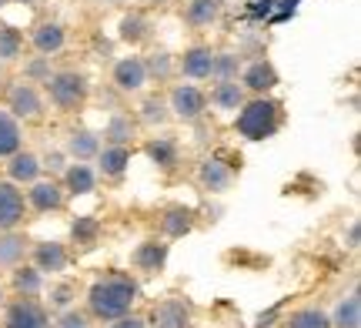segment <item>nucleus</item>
<instances>
[{
  "label": "nucleus",
  "mask_w": 361,
  "mask_h": 328,
  "mask_svg": "<svg viewBox=\"0 0 361 328\" xmlns=\"http://www.w3.org/2000/svg\"><path fill=\"white\" fill-rule=\"evenodd\" d=\"M137 302V285L130 278H104L97 285H90L87 291V305L97 318L117 322L130 312V305Z\"/></svg>",
  "instance_id": "nucleus-1"
},
{
  "label": "nucleus",
  "mask_w": 361,
  "mask_h": 328,
  "mask_svg": "<svg viewBox=\"0 0 361 328\" xmlns=\"http://www.w3.org/2000/svg\"><path fill=\"white\" fill-rule=\"evenodd\" d=\"M234 128L247 141H264V138H271V134L281 128V104L268 101V97L247 101V104H241V114L234 121Z\"/></svg>",
  "instance_id": "nucleus-2"
},
{
  "label": "nucleus",
  "mask_w": 361,
  "mask_h": 328,
  "mask_svg": "<svg viewBox=\"0 0 361 328\" xmlns=\"http://www.w3.org/2000/svg\"><path fill=\"white\" fill-rule=\"evenodd\" d=\"M47 91H51V101L61 111H78L87 97V80L80 78L78 71H61V74L47 78Z\"/></svg>",
  "instance_id": "nucleus-3"
},
{
  "label": "nucleus",
  "mask_w": 361,
  "mask_h": 328,
  "mask_svg": "<svg viewBox=\"0 0 361 328\" xmlns=\"http://www.w3.org/2000/svg\"><path fill=\"white\" fill-rule=\"evenodd\" d=\"M204 107H207L204 91H197L194 84H178V87L171 91V111H174L180 121H197L204 114Z\"/></svg>",
  "instance_id": "nucleus-4"
},
{
  "label": "nucleus",
  "mask_w": 361,
  "mask_h": 328,
  "mask_svg": "<svg viewBox=\"0 0 361 328\" xmlns=\"http://www.w3.org/2000/svg\"><path fill=\"white\" fill-rule=\"evenodd\" d=\"M151 328H191V305L180 298H164L151 312Z\"/></svg>",
  "instance_id": "nucleus-5"
},
{
  "label": "nucleus",
  "mask_w": 361,
  "mask_h": 328,
  "mask_svg": "<svg viewBox=\"0 0 361 328\" xmlns=\"http://www.w3.org/2000/svg\"><path fill=\"white\" fill-rule=\"evenodd\" d=\"M7 328H51V318L44 305H37L34 298H20L7 308Z\"/></svg>",
  "instance_id": "nucleus-6"
},
{
  "label": "nucleus",
  "mask_w": 361,
  "mask_h": 328,
  "mask_svg": "<svg viewBox=\"0 0 361 328\" xmlns=\"http://www.w3.org/2000/svg\"><path fill=\"white\" fill-rule=\"evenodd\" d=\"M24 221V195L13 181H0V231H13Z\"/></svg>",
  "instance_id": "nucleus-7"
},
{
  "label": "nucleus",
  "mask_w": 361,
  "mask_h": 328,
  "mask_svg": "<svg viewBox=\"0 0 361 328\" xmlns=\"http://www.w3.org/2000/svg\"><path fill=\"white\" fill-rule=\"evenodd\" d=\"M147 74H144V61L141 57H124L114 64V84L121 91H141Z\"/></svg>",
  "instance_id": "nucleus-8"
},
{
  "label": "nucleus",
  "mask_w": 361,
  "mask_h": 328,
  "mask_svg": "<svg viewBox=\"0 0 361 328\" xmlns=\"http://www.w3.org/2000/svg\"><path fill=\"white\" fill-rule=\"evenodd\" d=\"M40 94L34 84H17L11 91V111L17 114V118H40Z\"/></svg>",
  "instance_id": "nucleus-9"
},
{
  "label": "nucleus",
  "mask_w": 361,
  "mask_h": 328,
  "mask_svg": "<svg viewBox=\"0 0 361 328\" xmlns=\"http://www.w3.org/2000/svg\"><path fill=\"white\" fill-rule=\"evenodd\" d=\"M27 201L37 211H57L64 205V191H61V184H54V181H34Z\"/></svg>",
  "instance_id": "nucleus-10"
},
{
  "label": "nucleus",
  "mask_w": 361,
  "mask_h": 328,
  "mask_svg": "<svg viewBox=\"0 0 361 328\" xmlns=\"http://www.w3.org/2000/svg\"><path fill=\"white\" fill-rule=\"evenodd\" d=\"M231 164H224L221 158H211L201 164V184L207 191H228L231 188Z\"/></svg>",
  "instance_id": "nucleus-11"
},
{
  "label": "nucleus",
  "mask_w": 361,
  "mask_h": 328,
  "mask_svg": "<svg viewBox=\"0 0 361 328\" xmlns=\"http://www.w3.org/2000/svg\"><path fill=\"white\" fill-rule=\"evenodd\" d=\"M241 80H245V87L264 94V91H271V87L278 84V71H274L268 61H255V64L245 67V78H241Z\"/></svg>",
  "instance_id": "nucleus-12"
},
{
  "label": "nucleus",
  "mask_w": 361,
  "mask_h": 328,
  "mask_svg": "<svg viewBox=\"0 0 361 328\" xmlns=\"http://www.w3.org/2000/svg\"><path fill=\"white\" fill-rule=\"evenodd\" d=\"M34 265H37V272H64V265H67L64 245H57V241L37 245L34 248Z\"/></svg>",
  "instance_id": "nucleus-13"
},
{
  "label": "nucleus",
  "mask_w": 361,
  "mask_h": 328,
  "mask_svg": "<svg viewBox=\"0 0 361 328\" xmlns=\"http://www.w3.org/2000/svg\"><path fill=\"white\" fill-rule=\"evenodd\" d=\"M97 164H101L104 178H121L130 164V151L128 147H117V145L104 147V151H97Z\"/></svg>",
  "instance_id": "nucleus-14"
},
{
  "label": "nucleus",
  "mask_w": 361,
  "mask_h": 328,
  "mask_svg": "<svg viewBox=\"0 0 361 328\" xmlns=\"http://www.w3.org/2000/svg\"><path fill=\"white\" fill-rule=\"evenodd\" d=\"M211 104L221 111H238L245 104V87L238 80H218V87L211 91Z\"/></svg>",
  "instance_id": "nucleus-15"
},
{
  "label": "nucleus",
  "mask_w": 361,
  "mask_h": 328,
  "mask_svg": "<svg viewBox=\"0 0 361 328\" xmlns=\"http://www.w3.org/2000/svg\"><path fill=\"white\" fill-rule=\"evenodd\" d=\"M211 61H214V54L207 51V47H191V51L180 57V71L188 74V78H211Z\"/></svg>",
  "instance_id": "nucleus-16"
},
{
  "label": "nucleus",
  "mask_w": 361,
  "mask_h": 328,
  "mask_svg": "<svg viewBox=\"0 0 361 328\" xmlns=\"http://www.w3.org/2000/svg\"><path fill=\"white\" fill-rule=\"evenodd\" d=\"M164 262H168V245H161V241H144L134 251V265L141 272H157V268H164Z\"/></svg>",
  "instance_id": "nucleus-17"
},
{
  "label": "nucleus",
  "mask_w": 361,
  "mask_h": 328,
  "mask_svg": "<svg viewBox=\"0 0 361 328\" xmlns=\"http://www.w3.org/2000/svg\"><path fill=\"white\" fill-rule=\"evenodd\" d=\"M97 151H101V138L90 131H71L67 138V154H74L78 161H90L97 158Z\"/></svg>",
  "instance_id": "nucleus-18"
},
{
  "label": "nucleus",
  "mask_w": 361,
  "mask_h": 328,
  "mask_svg": "<svg viewBox=\"0 0 361 328\" xmlns=\"http://www.w3.org/2000/svg\"><path fill=\"white\" fill-rule=\"evenodd\" d=\"M7 168H11L13 181L34 184L40 174V161H37V154H30V151H17V154H11V164H7Z\"/></svg>",
  "instance_id": "nucleus-19"
},
{
  "label": "nucleus",
  "mask_w": 361,
  "mask_h": 328,
  "mask_svg": "<svg viewBox=\"0 0 361 328\" xmlns=\"http://www.w3.org/2000/svg\"><path fill=\"white\" fill-rule=\"evenodd\" d=\"M27 255V238L24 235H0V268H17L20 258Z\"/></svg>",
  "instance_id": "nucleus-20"
},
{
  "label": "nucleus",
  "mask_w": 361,
  "mask_h": 328,
  "mask_svg": "<svg viewBox=\"0 0 361 328\" xmlns=\"http://www.w3.org/2000/svg\"><path fill=\"white\" fill-rule=\"evenodd\" d=\"M194 224V211L191 208H168L164 211V218H161V228H164V235L168 238H184L191 231Z\"/></svg>",
  "instance_id": "nucleus-21"
},
{
  "label": "nucleus",
  "mask_w": 361,
  "mask_h": 328,
  "mask_svg": "<svg viewBox=\"0 0 361 328\" xmlns=\"http://www.w3.org/2000/svg\"><path fill=\"white\" fill-rule=\"evenodd\" d=\"M17 151H20V128H17L13 114L0 111V158H11Z\"/></svg>",
  "instance_id": "nucleus-22"
},
{
  "label": "nucleus",
  "mask_w": 361,
  "mask_h": 328,
  "mask_svg": "<svg viewBox=\"0 0 361 328\" xmlns=\"http://www.w3.org/2000/svg\"><path fill=\"white\" fill-rule=\"evenodd\" d=\"M147 158L161 164V168H174L178 164V141L174 138H154V141H147Z\"/></svg>",
  "instance_id": "nucleus-23"
},
{
  "label": "nucleus",
  "mask_w": 361,
  "mask_h": 328,
  "mask_svg": "<svg viewBox=\"0 0 361 328\" xmlns=\"http://www.w3.org/2000/svg\"><path fill=\"white\" fill-rule=\"evenodd\" d=\"M34 47H37L40 54H54L64 47V27L61 24H40L37 30H34Z\"/></svg>",
  "instance_id": "nucleus-24"
},
{
  "label": "nucleus",
  "mask_w": 361,
  "mask_h": 328,
  "mask_svg": "<svg viewBox=\"0 0 361 328\" xmlns=\"http://www.w3.org/2000/svg\"><path fill=\"white\" fill-rule=\"evenodd\" d=\"M335 328H358L361 325V298L351 291L345 302H338L335 308V322H331Z\"/></svg>",
  "instance_id": "nucleus-25"
},
{
  "label": "nucleus",
  "mask_w": 361,
  "mask_h": 328,
  "mask_svg": "<svg viewBox=\"0 0 361 328\" xmlns=\"http://www.w3.org/2000/svg\"><path fill=\"white\" fill-rule=\"evenodd\" d=\"M104 138L117 147H128V141L134 138V121L128 114H114V118L107 121V128H104Z\"/></svg>",
  "instance_id": "nucleus-26"
},
{
  "label": "nucleus",
  "mask_w": 361,
  "mask_h": 328,
  "mask_svg": "<svg viewBox=\"0 0 361 328\" xmlns=\"http://www.w3.org/2000/svg\"><path fill=\"white\" fill-rule=\"evenodd\" d=\"M218 11H221L218 0H191L184 17H188V24H194V27H207L211 20H218Z\"/></svg>",
  "instance_id": "nucleus-27"
},
{
  "label": "nucleus",
  "mask_w": 361,
  "mask_h": 328,
  "mask_svg": "<svg viewBox=\"0 0 361 328\" xmlns=\"http://www.w3.org/2000/svg\"><path fill=\"white\" fill-rule=\"evenodd\" d=\"M94 171L87 164H74V168H67V188H71V195H90L94 191Z\"/></svg>",
  "instance_id": "nucleus-28"
},
{
  "label": "nucleus",
  "mask_w": 361,
  "mask_h": 328,
  "mask_svg": "<svg viewBox=\"0 0 361 328\" xmlns=\"http://www.w3.org/2000/svg\"><path fill=\"white\" fill-rule=\"evenodd\" d=\"M284 328H331V318L324 315L322 308H301V312L288 318Z\"/></svg>",
  "instance_id": "nucleus-29"
},
{
  "label": "nucleus",
  "mask_w": 361,
  "mask_h": 328,
  "mask_svg": "<svg viewBox=\"0 0 361 328\" xmlns=\"http://www.w3.org/2000/svg\"><path fill=\"white\" fill-rule=\"evenodd\" d=\"M13 288L20 291L24 298H34L40 291V272L37 268H17L13 272Z\"/></svg>",
  "instance_id": "nucleus-30"
},
{
  "label": "nucleus",
  "mask_w": 361,
  "mask_h": 328,
  "mask_svg": "<svg viewBox=\"0 0 361 328\" xmlns=\"http://www.w3.org/2000/svg\"><path fill=\"white\" fill-rule=\"evenodd\" d=\"M238 57L234 54H218L214 61H211V78L214 80H238Z\"/></svg>",
  "instance_id": "nucleus-31"
},
{
  "label": "nucleus",
  "mask_w": 361,
  "mask_h": 328,
  "mask_svg": "<svg viewBox=\"0 0 361 328\" xmlns=\"http://www.w3.org/2000/svg\"><path fill=\"white\" fill-rule=\"evenodd\" d=\"M101 235V224L94 221V218H78L74 221V241H78L80 248H90L94 241Z\"/></svg>",
  "instance_id": "nucleus-32"
},
{
  "label": "nucleus",
  "mask_w": 361,
  "mask_h": 328,
  "mask_svg": "<svg viewBox=\"0 0 361 328\" xmlns=\"http://www.w3.org/2000/svg\"><path fill=\"white\" fill-rule=\"evenodd\" d=\"M144 34H147V20H144L141 13H128V17L121 20V37L124 40L137 44V40H144Z\"/></svg>",
  "instance_id": "nucleus-33"
},
{
  "label": "nucleus",
  "mask_w": 361,
  "mask_h": 328,
  "mask_svg": "<svg viewBox=\"0 0 361 328\" xmlns=\"http://www.w3.org/2000/svg\"><path fill=\"white\" fill-rule=\"evenodd\" d=\"M20 57V34L13 27H4L0 30V61H13Z\"/></svg>",
  "instance_id": "nucleus-34"
},
{
  "label": "nucleus",
  "mask_w": 361,
  "mask_h": 328,
  "mask_svg": "<svg viewBox=\"0 0 361 328\" xmlns=\"http://www.w3.org/2000/svg\"><path fill=\"white\" fill-rule=\"evenodd\" d=\"M144 74H154V78H168L171 74V57L168 54H151V61L144 64Z\"/></svg>",
  "instance_id": "nucleus-35"
},
{
  "label": "nucleus",
  "mask_w": 361,
  "mask_h": 328,
  "mask_svg": "<svg viewBox=\"0 0 361 328\" xmlns=\"http://www.w3.org/2000/svg\"><path fill=\"white\" fill-rule=\"evenodd\" d=\"M144 121H147V124H161V121L168 118V111H164V101H161V97H151V101H144Z\"/></svg>",
  "instance_id": "nucleus-36"
},
{
  "label": "nucleus",
  "mask_w": 361,
  "mask_h": 328,
  "mask_svg": "<svg viewBox=\"0 0 361 328\" xmlns=\"http://www.w3.org/2000/svg\"><path fill=\"white\" fill-rule=\"evenodd\" d=\"M51 302L57 305V308H67V305L74 302V288H71V285H57V288L51 291Z\"/></svg>",
  "instance_id": "nucleus-37"
},
{
  "label": "nucleus",
  "mask_w": 361,
  "mask_h": 328,
  "mask_svg": "<svg viewBox=\"0 0 361 328\" xmlns=\"http://www.w3.org/2000/svg\"><path fill=\"white\" fill-rule=\"evenodd\" d=\"M54 328H90V325H87V318L80 315V312H64L61 322H57Z\"/></svg>",
  "instance_id": "nucleus-38"
},
{
  "label": "nucleus",
  "mask_w": 361,
  "mask_h": 328,
  "mask_svg": "<svg viewBox=\"0 0 361 328\" xmlns=\"http://www.w3.org/2000/svg\"><path fill=\"white\" fill-rule=\"evenodd\" d=\"M111 328H147V325H144V318H137V315H130V318L124 315V318H117Z\"/></svg>",
  "instance_id": "nucleus-39"
},
{
  "label": "nucleus",
  "mask_w": 361,
  "mask_h": 328,
  "mask_svg": "<svg viewBox=\"0 0 361 328\" xmlns=\"http://www.w3.org/2000/svg\"><path fill=\"white\" fill-rule=\"evenodd\" d=\"M27 71H30L34 78H40V74H47V67H44V61H37V64H30ZM47 78H51V74H47Z\"/></svg>",
  "instance_id": "nucleus-40"
},
{
  "label": "nucleus",
  "mask_w": 361,
  "mask_h": 328,
  "mask_svg": "<svg viewBox=\"0 0 361 328\" xmlns=\"http://www.w3.org/2000/svg\"><path fill=\"white\" fill-rule=\"evenodd\" d=\"M61 161H64L61 154H51V158H47V168H51V171H61V168H64Z\"/></svg>",
  "instance_id": "nucleus-41"
},
{
  "label": "nucleus",
  "mask_w": 361,
  "mask_h": 328,
  "mask_svg": "<svg viewBox=\"0 0 361 328\" xmlns=\"http://www.w3.org/2000/svg\"><path fill=\"white\" fill-rule=\"evenodd\" d=\"M0 302H4V288H0Z\"/></svg>",
  "instance_id": "nucleus-42"
},
{
  "label": "nucleus",
  "mask_w": 361,
  "mask_h": 328,
  "mask_svg": "<svg viewBox=\"0 0 361 328\" xmlns=\"http://www.w3.org/2000/svg\"><path fill=\"white\" fill-rule=\"evenodd\" d=\"M4 4H7V0H0V7H4Z\"/></svg>",
  "instance_id": "nucleus-43"
}]
</instances>
